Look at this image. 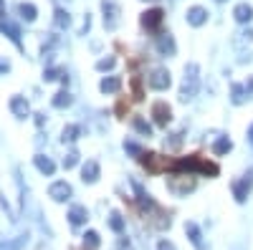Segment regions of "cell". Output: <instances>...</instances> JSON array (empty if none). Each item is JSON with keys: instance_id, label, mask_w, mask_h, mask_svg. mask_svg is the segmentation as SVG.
I'll use <instances>...</instances> for the list:
<instances>
[{"instance_id": "cell-15", "label": "cell", "mask_w": 253, "mask_h": 250, "mask_svg": "<svg viewBox=\"0 0 253 250\" xmlns=\"http://www.w3.org/2000/svg\"><path fill=\"white\" fill-rule=\"evenodd\" d=\"M157 51L162 56H172L175 53V38L170 33H160L157 36Z\"/></svg>"}, {"instance_id": "cell-24", "label": "cell", "mask_w": 253, "mask_h": 250, "mask_svg": "<svg viewBox=\"0 0 253 250\" xmlns=\"http://www.w3.org/2000/svg\"><path fill=\"white\" fill-rule=\"evenodd\" d=\"M81 134V127H76V124H69V127H63V142H76Z\"/></svg>"}, {"instance_id": "cell-43", "label": "cell", "mask_w": 253, "mask_h": 250, "mask_svg": "<svg viewBox=\"0 0 253 250\" xmlns=\"http://www.w3.org/2000/svg\"><path fill=\"white\" fill-rule=\"evenodd\" d=\"M248 142L253 144V124H251V129H248Z\"/></svg>"}, {"instance_id": "cell-40", "label": "cell", "mask_w": 253, "mask_h": 250, "mask_svg": "<svg viewBox=\"0 0 253 250\" xmlns=\"http://www.w3.org/2000/svg\"><path fill=\"white\" fill-rule=\"evenodd\" d=\"M124 111H126V104H124V99H122V101L117 104V114H119V116H124Z\"/></svg>"}, {"instance_id": "cell-18", "label": "cell", "mask_w": 253, "mask_h": 250, "mask_svg": "<svg viewBox=\"0 0 253 250\" xmlns=\"http://www.w3.org/2000/svg\"><path fill=\"white\" fill-rule=\"evenodd\" d=\"M185 233H187L190 243L195 245V250H205V245H203V233H200V227H198L195 222H185Z\"/></svg>"}, {"instance_id": "cell-11", "label": "cell", "mask_w": 253, "mask_h": 250, "mask_svg": "<svg viewBox=\"0 0 253 250\" xmlns=\"http://www.w3.org/2000/svg\"><path fill=\"white\" fill-rule=\"evenodd\" d=\"M101 10H104V26H107V28H117V23H119V5L112 3V0H104Z\"/></svg>"}, {"instance_id": "cell-6", "label": "cell", "mask_w": 253, "mask_h": 250, "mask_svg": "<svg viewBox=\"0 0 253 250\" xmlns=\"http://www.w3.org/2000/svg\"><path fill=\"white\" fill-rule=\"evenodd\" d=\"M162 20H165V10H162V8H152V10H144V13H142L139 23H142L144 31L157 33V28L162 26Z\"/></svg>"}, {"instance_id": "cell-9", "label": "cell", "mask_w": 253, "mask_h": 250, "mask_svg": "<svg viewBox=\"0 0 253 250\" xmlns=\"http://www.w3.org/2000/svg\"><path fill=\"white\" fill-rule=\"evenodd\" d=\"M152 116H155L157 127H167V124H170V119H172V109L167 107L165 101H155V104H152Z\"/></svg>"}, {"instance_id": "cell-27", "label": "cell", "mask_w": 253, "mask_h": 250, "mask_svg": "<svg viewBox=\"0 0 253 250\" xmlns=\"http://www.w3.org/2000/svg\"><path fill=\"white\" fill-rule=\"evenodd\" d=\"M230 147H233V144H230V139H228V137H220V139L213 144V152H215V154H228Z\"/></svg>"}, {"instance_id": "cell-19", "label": "cell", "mask_w": 253, "mask_h": 250, "mask_svg": "<svg viewBox=\"0 0 253 250\" xmlns=\"http://www.w3.org/2000/svg\"><path fill=\"white\" fill-rule=\"evenodd\" d=\"M99 89H101L104 94H117V91L122 89V78H119V76H109V78H101Z\"/></svg>"}, {"instance_id": "cell-29", "label": "cell", "mask_w": 253, "mask_h": 250, "mask_svg": "<svg viewBox=\"0 0 253 250\" xmlns=\"http://www.w3.org/2000/svg\"><path fill=\"white\" fill-rule=\"evenodd\" d=\"M132 94H134V101L144 99V89H142V78L139 76H132Z\"/></svg>"}, {"instance_id": "cell-22", "label": "cell", "mask_w": 253, "mask_h": 250, "mask_svg": "<svg viewBox=\"0 0 253 250\" xmlns=\"http://www.w3.org/2000/svg\"><path fill=\"white\" fill-rule=\"evenodd\" d=\"M53 23H56V28H69L71 26V15L63 10V8H56V13H53Z\"/></svg>"}, {"instance_id": "cell-3", "label": "cell", "mask_w": 253, "mask_h": 250, "mask_svg": "<svg viewBox=\"0 0 253 250\" xmlns=\"http://www.w3.org/2000/svg\"><path fill=\"white\" fill-rule=\"evenodd\" d=\"M139 164L147 170V175H160V172H167V170L172 172L175 159H172V157H162V154H157V152H142Z\"/></svg>"}, {"instance_id": "cell-36", "label": "cell", "mask_w": 253, "mask_h": 250, "mask_svg": "<svg viewBox=\"0 0 253 250\" xmlns=\"http://www.w3.org/2000/svg\"><path fill=\"white\" fill-rule=\"evenodd\" d=\"M117 250H134V248H132V243L126 240V238H119V243H117Z\"/></svg>"}, {"instance_id": "cell-10", "label": "cell", "mask_w": 253, "mask_h": 250, "mask_svg": "<svg viewBox=\"0 0 253 250\" xmlns=\"http://www.w3.org/2000/svg\"><path fill=\"white\" fill-rule=\"evenodd\" d=\"M251 187H253V172H248L246 177H241V179L233 182V197H236L238 202H246Z\"/></svg>"}, {"instance_id": "cell-16", "label": "cell", "mask_w": 253, "mask_h": 250, "mask_svg": "<svg viewBox=\"0 0 253 250\" xmlns=\"http://www.w3.org/2000/svg\"><path fill=\"white\" fill-rule=\"evenodd\" d=\"M33 164L38 167V172H41V175H48V177H51V175L56 172L53 159H51V157H46V154H36V157H33Z\"/></svg>"}, {"instance_id": "cell-31", "label": "cell", "mask_w": 253, "mask_h": 250, "mask_svg": "<svg viewBox=\"0 0 253 250\" xmlns=\"http://www.w3.org/2000/svg\"><path fill=\"white\" fill-rule=\"evenodd\" d=\"M99 233H94V230H89L86 235H84V245H89V248H99Z\"/></svg>"}, {"instance_id": "cell-41", "label": "cell", "mask_w": 253, "mask_h": 250, "mask_svg": "<svg viewBox=\"0 0 253 250\" xmlns=\"http://www.w3.org/2000/svg\"><path fill=\"white\" fill-rule=\"evenodd\" d=\"M246 91H248V94L253 91V76H251V78H248V83H246Z\"/></svg>"}, {"instance_id": "cell-21", "label": "cell", "mask_w": 253, "mask_h": 250, "mask_svg": "<svg viewBox=\"0 0 253 250\" xmlns=\"http://www.w3.org/2000/svg\"><path fill=\"white\" fill-rule=\"evenodd\" d=\"M0 31H3V33H5V36L13 40L15 46H20V31H18L15 26H10L8 20H0Z\"/></svg>"}, {"instance_id": "cell-28", "label": "cell", "mask_w": 253, "mask_h": 250, "mask_svg": "<svg viewBox=\"0 0 253 250\" xmlns=\"http://www.w3.org/2000/svg\"><path fill=\"white\" fill-rule=\"evenodd\" d=\"M230 99H233V104H243L246 101V86H241V83H233V89H230Z\"/></svg>"}, {"instance_id": "cell-30", "label": "cell", "mask_w": 253, "mask_h": 250, "mask_svg": "<svg viewBox=\"0 0 253 250\" xmlns=\"http://www.w3.org/2000/svg\"><path fill=\"white\" fill-rule=\"evenodd\" d=\"M109 225H112L114 233H122V230H124V217H122L119 213H112V215H109Z\"/></svg>"}, {"instance_id": "cell-5", "label": "cell", "mask_w": 253, "mask_h": 250, "mask_svg": "<svg viewBox=\"0 0 253 250\" xmlns=\"http://www.w3.org/2000/svg\"><path fill=\"white\" fill-rule=\"evenodd\" d=\"M167 187H170L175 195H187V192L195 190V177L175 172V175H170V179H167Z\"/></svg>"}, {"instance_id": "cell-2", "label": "cell", "mask_w": 253, "mask_h": 250, "mask_svg": "<svg viewBox=\"0 0 253 250\" xmlns=\"http://www.w3.org/2000/svg\"><path fill=\"white\" fill-rule=\"evenodd\" d=\"M175 172H198V175H203V177H218V172H220V167L215 164V162H210V159H205V157H200V154H190V157H180V159H175V164H172V175Z\"/></svg>"}, {"instance_id": "cell-33", "label": "cell", "mask_w": 253, "mask_h": 250, "mask_svg": "<svg viewBox=\"0 0 253 250\" xmlns=\"http://www.w3.org/2000/svg\"><path fill=\"white\" fill-rule=\"evenodd\" d=\"M76 164H79V152H69L63 157V167H66V170H74Z\"/></svg>"}, {"instance_id": "cell-42", "label": "cell", "mask_w": 253, "mask_h": 250, "mask_svg": "<svg viewBox=\"0 0 253 250\" xmlns=\"http://www.w3.org/2000/svg\"><path fill=\"white\" fill-rule=\"evenodd\" d=\"M0 18H5V3L0 0Z\"/></svg>"}, {"instance_id": "cell-7", "label": "cell", "mask_w": 253, "mask_h": 250, "mask_svg": "<svg viewBox=\"0 0 253 250\" xmlns=\"http://www.w3.org/2000/svg\"><path fill=\"white\" fill-rule=\"evenodd\" d=\"M150 86L152 89H157V91H165V89H170V83H172V78H170V71L167 69H155L152 73H150Z\"/></svg>"}, {"instance_id": "cell-17", "label": "cell", "mask_w": 253, "mask_h": 250, "mask_svg": "<svg viewBox=\"0 0 253 250\" xmlns=\"http://www.w3.org/2000/svg\"><path fill=\"white\" fill-rule=\"evenodd\" d=\"M185 15H187V23H190V26H195V28H198V26H203L205 20H208V10H205V8H200V5H193Z\"/></svg>"}, {"instance_id": "cell-14", "label": "cell", "mask_w": 253, "mask_h": 250, "mask_svg": "<svg viewBox=\"0 0 253 250\" xmlns=\"http://www.w3.org/2000/svg\"><path fill=\"white\" fill-rule=\"evenodd\" d=\"M86 220H89V213H86V207H84V205H74L71 210H69V222L74 227H81Z\"/></svg>"}, {"instance_id": "cell-44", "label": "cell", "mask_w": 253, "mask_h": 250, "mask_svg": "<svg viewBox=\"0 0 253 250\" xmlns=\"http://www.w3.org/2000/svg\"><path fill=\"white\" fill-rule=\"evenodd\" d=\"M218 3H223V0H218Z\"/></svg>"}, {"instance_id": "cell-13", "label": "cell", "mask_w": 253, "mask_h": 250, "mask_svg": "<svg viewBox=\"0 0 253 250\" xmlns=\"http://www.w3.org/2000/svg\"><path fill=\"white\" fill-rule=\"evenodd\" d=\"M81 179L89 182V184H94V182L99 179V162H96V159H89L86 164L81 167Z\"/></svg>"}, {"instance_id": "cell-26", "label": "cell", "mask_w": 253, "mask_h": 250, "mask_svg": "<svg viewBox=\"0 0 253 250\" xmlns=\"http://www.w3.org/2000/svg\"><path fill=\"white\" fill-rule=\"evenodd\" d=\"M132 124H134V129H137L142 137H152V127H150V124H147L142 116H134V121H132Z\"/></svg>"}, {"instance_id": "cell-38", "label": "cell", "mask_w": 253, "mask_h": 250, "mask_svg": "<svg viewBox=\"0 0 253 250\" xmlns=\"http://www.w3.org/2000/svg\"><path fill=\"white\" fill-rule=\"evenodd\" d=\"M180 142H182V132L172 134V139H170V147H180Z\"/></svg>"}, {"instance_id": "cell-8", "label": "cell", "mask_w": 253, "mask_h": 250, "mask_svg": "<svg viewBox=\"0 0 253 250\" xmlns=\"http://www.w3.org/2000/svg\"><path fill=\"white\" fill-rule=\"evenodd\" d=\"M48 197H51L53 202H66V200L71 197V184L63 182V179L53 182V184L48 187Z\"/></svg>"}, {"instance_id": "cell-25", "label": "cell", "mask_w": 253, "mask_h": 250, "mask_svg": "<svg viewBox=\"0 0 253 250\" xmlns=\"http://www.w3.org/2000/svg\"><path fill=\"white\" fill-rule=\"evenodd\" d=\"M51 104H53L56 109H63V107H69V104H71V94H69V91H58V94L53 96V101H51Z\"/></svg>"}, {"instance_id": "cell-23", "label": "cell", "mask_w": 253, "mask_h": 250, "mask_svg": "<svg viewBox=\"0 0 253 250\" xmlns=\"http://www.w3.org/2000/svg\"><path fill=\"white\" fill-rule=\"evenodd\" d=\"M18 10H20V15H23V18L28 20V23H31V20H36V15H38V10H36V5H33V3H20V5H18Z\"/></svg>"}, {"instance_id": "cell-35", "label": "cell", "mask_w": 253, "mask_h": 250, "mask_svg": "<svg viewBox=\"0 0 253 250\" xmlns=\"http://www.w3.org/2000/svg\"><path fill=\"white\" fill-rule=\"evenodd\" d=\"M124 149H126V152H129V154H134L137 159L142 157V147H139V144H137V142H124Z\"/></svg>"}, {"instance_id": "cell-1", "label": "cell", "mask_w": 253, "mask_h": 250, "mask_svg": "<svg viewBox=\"0 0 253 250\" xmlns=\"http://www.w3.org/2000/svg\"><path fill=\"white\" fill-rule=\"evenodd\" d=\"M132 187H134V192H137V205H139V213L150 220L155 227H170V215H167L162 207L152 200V195H147L144 190H142V184L139 182H132Z\"/></svg>"}, {"instance_id": "cell-20", "label": "cell", "mask_w": 253, "mask_h": 250, "mask_svg": "<svg viewBox=\"0 0 253 250\" xmlns=\"http://www.w3.org/2000/svg\"><path fill=\"white\" fill-rule=\"evenodd\" d=\"M233 18L238 20V23H251V18H253V8L248 3H238L236 10H233Z\"/></svg>"}, {"instance_id": "cell-39", "label": "cell", "mask_w": 253, "mask_h": 250, "mask_svg": "<svg viewBox=\"0 0 253 250\" xmlns=\"http://www.w3.org/2000/svg\"><path fill=\"white\" fill-rule=\"evenodd\" d=\"M0 71H3V73L10 71V61H8V58H0Z\"/></svg>"}, {"instance_id": "cell-4", "label": "cell", "mask_w": 253, "mask_h": 250, "mask_svg": "<svg viewBox=\"0 0 253 250\" xmlns=\"http://www.w3.org/2000/svg\"><path fill=\"white\" fill-rule=\"evenodd\" d=\"M200 69L198 64H187L185 66V78H182V86H180V101H190L195 99L198 89H200Z\"/></svg>"}, {"instance_id": "cell-37", "label": "cell", "mask_w": 253, "mask_h": 250, "mask_svg": "<svg viewBox=\"0 0 253 250\" xmlns=\"http://www.w3.org/2000/svg\"><path fill=\"white\" fill-rule=\"evenodd\" d=\"M157 250H177V248H175L170 240H160V243H157Z\"/></svg>"}, {"instance_id": "cell-12", "label": "cell", "mask_w": 253, "mask_h": 250, "mask_svg": "<svg viewBox=\"0 0 253 250\" xmlns=\"http://www.w3.org/2000/svg\"><path fill=\"white\" fill-rule=\"evenodd\" d=\"M10 111H13V116H18V119H26V116L31 114V107H28V101H26L23 96H13V99H10Z\"/></svg>"}, {"instance_id": "cell-32", "label": "cell", "mask_w": 253, "mask_h": 250, "mask_svg": "<svg viewBox=\"0 0 253 250\" xmlns=\"http://www.w3.org/2000/svg\"><path fill=\"white\" fill-rule=\"evenodd\" d=\"M114 64H117V58H114V56H109V58L96 61V69H99V71H109V69H114Z\"/></svg>"}, {"instance_id": "cell-34", "label": "cell", "mask_w": 253, "mask_h": 250, "mask_svg": "<svg viewBox=\"0 0 253 250\" xmlns=\"http://www.w3.org/2000/svg\"><path fill=\"white\" fill-rule=\"evenodd\" d=\"M63 76H66V71H61V69H46V73H43L46 81H56V78H63Z\"/></svg>"}]
</instances>
